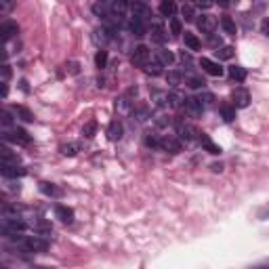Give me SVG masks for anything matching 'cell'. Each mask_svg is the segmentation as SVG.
<instances>
[{"label": "cell", "instance_id": "6da1fadb", "mask_svg": "<svg viewBox=\"0 0 269 269\" xmlns=\"http://www.w3.org/2000/svg\"><path fill=\"white\" fill-rule=\"evenodd\" d=\"M13 242L17 244V248L21 253H27V255H38V253H46L49 251V246H51V242L46 240L44 236H17Z\"/></svg>", "mask_w": 269, "mask_h": 269}, {"label": "cell", "instance_id": "7a4b0ae2", "mask_svg": "<svg viewBox=\"0 0 269 269\" xmlns=\"http://www.w3.org/2000/svg\"><path fill=\"white\" fill-rule=\"evenodd\" d=\"M27 227L30 225H27L21 217H2V221H0V232H2V236L6 240H15L17 236H21Z\"/></svg>", "mask_w": 269, "mask_h": 269}, {"label": "cell", "instance_id": "3957f363", "mask_svg": "<svg viewBox=\"0 0 269 269\" xmlns=\"http://www.w3.org/2000/svg\"><path fill=\"white\" fill-rule=\"evenodd\" d=\"M2 139L15 145H30L32 143V134L21 127H13V129H2Z\"/></svg>", "mask_w": 269, "mask_h": 269}, {"label": "cell", "instance_id": "277c9868", "mask_svg": "<svg viewBox=\"0 0 269 269\" xmlns=\"http://www.w3.org/2000/svg\"><path fill=\"white\" fill-rule=\"evenodd\" d=\"M175 129H177V137L181 139V141H185V143H194V141H198L200 139V133L202 131H198L194 124H189V122H185V120H177L175 122Z\"/></svg>", "mask_w": 269, "mask_h": 269}, {"label": "cell", "instance_id": "5b68a950", "mask_svg": "<svg viewBox=\"0 0 269 269\" xmlns=\"http://www.w3.org/2000/svg\"><path fill=\"white\" fill-rule=\"evenodd\" d=\"M149 59H151V51L145 44H137L131 53V63L134 67H143V70H145V67L149 65Z\"/></svg>", "mask_w": 269, "mask_h": 269}, {"label": "cell", "instance_id": "8992f818", "mask_svg": "<svg viewBox=\"0 0 269 269\" xmlns=\"http://www.w3.org/2000/svg\"><path fill=\"white\" fill-rule=\"evenodd\" d=\"M158 149L166 151V153H181V149H183V141H181L177 134H162Z\"/></svg>", "mask_w": 269, "mask_h": 269}, {"label": "cell", "instance_id": "52a82bcc", "mask_svg": "<svg viewBox=\"0 0 269 269\" xmlns=\"http://www.w3.org/2000/svg\"><path fill=\"white\" fill-rule=\"evenodd\" d=\"M232 105L236 110H244L251 105V93H248V89H244V86H236V89L232 91Z\"/></svg>", "mask_w": 269, "mask_h": 269}, {"label": "cell", "instance_id": "ba28073f", "mask_svg": "<svg viewBox=\"0 0 269 269\" xmlns=\"http://www.w3.org/2000/svg\"><path fill=\"white\" fill-rule=\"evenodd\" d=\"M116 30H112V27H105V25H101L99 30H95L93 32V40L97 42L101 49H105V44H110L112 40H116Z\"/></svg>", "mask_w": 269, "mask_h": 269}, {"label": "cell", "instance_id": "9c48e42d", "mask_svg": "<svg viewBox=\"0 0 269 269\" xmlns=\"http://www.w3.org/2000/svg\"><path fill=\"white\" fill-rule=\"evenodd\" d=\"M198 63L202 67V72H206L208 76H215V78H221V76L225 74V67L221 65L219 61H215V59H208V57H202Z\"/></svg>", "mask_w": 269, "mask_h": 269}, {"label": "cell", "instance_id": "30bf717a", "mask_svg": "<svg viewBox=\"0 0 269 269\" xmlns=\"http://www.w3.org/2000/svg\"><path fill=\"white\" fill-rule=\"evenodd\" d=\"M129 11H131V17L143 19L145 23L151 19V8H149L145 2H139V0H134V2H129Z\"/></svg>", "mask_w": 269, "mask_h": 269}, {"label": "cell", "instance_id": "8fae6325", "mask_svg": "<svg viewBox=\"0 0 269 269\" xmlns=\"http://www.w3.org/2000/svg\"><path fill=\"white\" fill-rule=\"evenodd\" d=\"M183 108H185V114L189 118H200L202 114H204V105L200 103L198 97H185Z\"/></svg>", "mask_w": 269, "mask_h": 269}, {"label": "cell", "instance_id": "7c38bea8", "mask_svg": "<svg viewBox=\"0 0 269 269\" xmlns=\"http://www.w3.org/2000/svg\"><path fill=\"white\" fill-rule=\"evenodd\" d=\"M127 30L133 34V36H137V38H143L147 34V23L143 21V19H137V17H129V21H127Z\"/></svg>", "mask_w": 269, "mask_h": 269}, {"label": "cell", "instance_id": "4fadbf2b", "mask_svg": "<svg viewBox=\"0 0 269 269\" xmlns=\"http://www.w3.org/2000/svg\"><path fill=\"white\" fill-rule=\"evenodd\" d=\"M149 36H151V42H156L160 46H164L166 40H168V32H166V27L162 25V23H151Z\"/></svg>", "mask_w": 269, "mask_h": 269}, {"label": "cell", "instance_id": "5bb4252c", "mask_svg": "<svg viewBox=\"0 0 269 269\" xmlns=\"http://www.w3.org/2000/svg\"><path fill=\"white\" fill-rule=\"evenodd\" d=\"M0 172H2L4 179H21L27 175V170L21 166V164H2V168H0Z\"/></svg>", "mask_w": 269, "mask_h": 269}, {"label": "cell", "instance_id": "9a60e30c", "mask_svg": "<svg viewBox=\"0 0 269 269\" xmlns=\"http://www.w3.org/2000/svg\"><path fill=\"white\" fill-rule=\"evenodd\" d=\"M200 19H198V27H200V32L202 34H206V36H210L215 32V27H217V19L213 17V15H198Z\"/></svg>", "mask_w": 269, "mask_h": 269}, {"label": "cell", "instance_id": "2e32d148", "mask_svg": "<svg viewBox=\"0 0 269 269\" xmlns=\"http://www.w3.org/2000/svg\"><path fill=\"white\" fill-rule=\"evenodd\" d=\"M0 34H2V40H11V38H15L19 34V25L17 21H11V19H6V21L0 23Z\"/></svg>", "mask_w": 269, "mask_h": 269}, {"label": "cell", "instance_id": "e0dca14e", "mask_svg": "<svg viewBox=\"0 0 269 269\" xmlns=\"http://www.w3.org/2000/svg\"><path fill=\"white\" fill-rule=\"evenodd\" d=\"M38 189L49 198H63V189L55 183H49V181H40V183H38Z\"/></svg>", "mask_w": 269, "mask_h": 269}, {"label": "cell", "instance_id": "ac0fdd59", "mask_svg": "<svg viewBox=\"0 0 269 269\" xmlns=\"http://www.w3.org/2000/svg\"><path fill=\"white\" fill-rule=\"evenodd\" d=\"M55 217L61 221V223H74V208L65 206V204H57L55 206Z\"/></svg>", "mask_w": 269, "mask_h": 269}, {"label": "cell", "instance_id": "d6986e66", "mask_svg": "<svg viewBox=\"0 0 269 269\" xmlns=\"http://www.w3.org/2000/svg\"><path fill=\"white\" fill-rule=\"evenodd\" d=\"M198 143H200V145H202V147H204V151H208V153H213V156H219V153H221V147L217 145V143H215L213 139H210V137H208V134H206V133H200V139H198Z\"/></svg>", "mask_w": 269, "mask_h": 269}, {"label": "cell", "instance_id": "ffe728a7", "mask_svg": "<svg viewBox=\"0 0 269 269\" xmlns=\"http://www.w3.org/2000/svg\"><path fill=\"white\" fill-rule=\"evenodd\" d=\"M32 229H34V234H38V236H44V238L53 234V225H51L46 219H36L34 223H32Z\"/></svg>", "mask_w": 269, "mask_h": 269}, {"label": "cell", "instance_id": "44dd1931", "mask_svg": "<svg viewBox=\"0 0 269 269\" xmlns=\"http://www.w3.org/2000/svg\"><path fill=\"white\" fill-rule=\"evenodd\" d=\"M122 134H124V127H122V122L116 118V120H112L110 122V127H108V139L110 141H120L122 139Z\"/></svg>", "mask_w": 269, "mask_h": 269}, {"label": "cell", "instance_id": "7402d4cb", "mask_svg": "<svg viewBox=\"0 0 269 269\" xmlns=\"http://www.w3.org/2000/svg\"><path fill=\"white\" fill-rule=\"evenodd\" d=\"M158 11L162 17H166V19H172V17H177V11H179V6L172 2V0H162L160 6H158Z\"/></svg>", "mask_w": 269, "mask_h": 269}, {"label": "cell", "instance_id": "603a6c76", "mask_svg": "<svg viewBox=\"0 0 269 269\" xmlns=\"http://www.w3.org/2000/svg\"><path fill=\"white\" fill-rule=\"evenodd\" d=\"M175 53L172 51H168V49H160V51H156V61L162 65V67H170L172 63H175Z\"/></svg>", "mask_w": 269, "mask_h": 269}, {"label": "cell", "instance_id": "cb8c5ba5", "mask_svg": "<svg viewBox=\"0 0 269 269\" xmlns=\"http://www.w3.org/2000/svg\"><path fill=\"white\" fill-rule=\"evenodd\" d=\"M91 11L95 13V17H99V19H108L110 17V0H99V2H95L91 6Z\"/></svg>", "mask_w": 269, "mask_h": 269}, {"label": "cell", "instance_id": "d4e9b609", "mask_svg": "<svg viewBox=\"0 0 269 269\" xmlns=\"http://www.w3.org/2000/svg\"><path fill=\"white\" fill-rule=\"evenodd\" d=\"M227 76H229V80H234V82H244L248 72L242 65H232V67H227Z\"/></svg>", "mask_w": 269, "mask_h": 269}, {"label": "cell", "instance_id": "484cf974", "mask_svg": "<svg viewBox=\"0 0 269 269\" xmlns=\"http://www.w3.org/2000/svg\"><path fill=\"white\" fill-rule=\"evenodd\" d=\"M219 114H221V118H223L225 122H234L236 120V108L229 101H223L219 105Z\"/></svg>", "mask_w": 269, "mask_h": 269}, {"label": "cell", "instance_id": "4316f807", "mask_svg": "<svg viewBox=\"0 0 269 269\" xmlns=\"http://www.w3.org/2000/svg\"><path fill=\"white\" fill-rule=\"evenodd\" d=\"M185 84L189 86V89H194V91H204L206 89V80L202 78V76H198V74H187L185 76Z\"/></svg>", "mask_w": 269, "mask_h": 269}, {"label": "cell", "instance_id": "83f0119b", "mask_svg": "<svg viewBox=\"0 0 269 269\" xmlns=\"http://www.w3.org/2000/svg\"><path fill=\"white\" fill-rule=\"evenodd\" d=\"M219 23H221V27H223L225 34H229V36H236L238 34V25H236V21L229 15H221Z\"/></svg>", "mask_w": 269, "mask_h": 269}, {"label": "cell", "instance_id": "f1b7e54d", "mask_svg": "<svg viewBox=\"0 0 269 269\" xmlns=\"http://www.w3.org/2000/svg\"><path fill=\"white\" fill-rule=\"evenodd\" d=\"M11 112L15 114V118L23 120V122H34V114L25 108V105H13Z\"/></svg>", "mask_w": 269, "mask_h": 269}, {"label": "cell", "instance_id": "f546056e", "mask_svg": "<svg viewBox=\"0 0 269 269\" xmlns=\"http://www.w3.org/2000/svg\"><path fill=\"white\" fill-rule=\"evenodd\" d=\"M183 40H185V46L191 51V53H198L202 49V42H200V38L196 34H191V32H185L183 34Z\"/></svg>", "mask_w": 269, "mask_h": 269}, {"label": "cell", "instance_id": "4dcf8cb0", "mask_svg": "<svg viewBox=\"0 0 269 269\" xmlns=\"http://www.w3.org/2000/svg\"><path fill=\"white\" fill-rule=\"evenodd\" d=\"M183 103H185V95L181 91L172 89L168 93V108H183Z\"/></svg>", "mask_w": 269, "mask_h": 269}, {"label": "cell", "instance_id": "1f68e13d", "mask_svg": "<svg viewBox=\"0 0 269 269\" xmlns=\"http://www.w3.org/2000/svg\"><path fill=\"white\" fill-rule=\"evenodd\" d=\"M2 164H21V158H19L17 151L2 147Z\"/></svg>", "mask_w": 269, "mask_h": 269}, {"label": "cell", "instance_id": "d6a6232c", "mask_svg": "<svg viewBox=\"0 0 269 269\" xmlns=\"http://www.w3.org/2000/svg\"><path fill=\"white\" fill-rule=\"evenodd\" d=\"M166 82H168V86H172V89H177V86L183 82V72H179V70H168Z\"/></svg>", "mask_w": 269, "mask_h": 269}, {"label": "cell", "instance_id": "836d02e7", "mask_svg": "<svg viewBox=\"0 0 269 269\" xmlns=\"http://www.w3.org/2000/svg\"><path fill=\"white\" fill-rule=\"evenodd\" d=\"M108 59H110L108 51H105V49H99L97 55H95V67H97V70H105V67H108Z\"/></svg>", "mask_w": 269, "mask_h": 269}, {"label": "cell", "instance_id": "e575fe53", "mask_svg": "<svg viewBox=\"0 0 269 269\" xmlns=\"http://www.w3.org/2000/svg\"><path fill=\"white\" fill-rule=\"evenodd\" d=\"M133 116L137 118L139 122H145V120L151 118V114H149V108H147V105H139V108H134V110H133Z\"/></svg>", "mask_w": 269, "mask_h": 269}, {"label": "cell", "instance_id": "d590c367", "mask_svg": "<svg viewBox=\"0 0 269 269\" xmlns=\"http://www.w3.org/2000/svg\"><path fill=\"white\" fill-rule=\"evenodd\" d=\"M13 116H15V114H13L11 110H2V118H0V122H2V129H13V127H17Z\"/></svg>", "mask_w": 269, "mask_h": 269}, {"label": "cell", "instance_id": "8d00e7d4", "mask_svg": "<svg viewBox=\"0 0 269 269\" xmlns=\"http://www.w3.org/2000/svg\"><path fill=\"white\" fill-rule=\"evenodd\" d=\"M168 25H170V34L172 36H181V34H183V21H181L179 17L168 19Z\"/></svg>", "mask_w": 269, "mask_h": 269}, {"label": "cell", "instance_id": "74e56055", "mask_svg": "<svg viewBox=\"0 0 269 269\" xmlns=\"http://www.w3.org/2000/svg\"><path fill=\"white\" fill-rule=\"evenodd\" d=\"M215 57L221 61H227V59H232L234 57V46H221V49L215 51Z\"/></svg>", "mask_w": 269, "mask_h": 269}, {"label": "cell", "instance_id": "f35d334b", "mask_svg": "<svg viewBox=\"0 0 269 269\" xmlns=\"http://www.w3.org/2000/svg\"><path fill=\"white\" fill-rule=\"evenodd\" d=\"M160 137L162 134H156V133H145V145L151 147V149H158L160 147Z\"/></svg>", "mask_w": 269, "mask_h": 269}, {"label": "cell", "instance_id": "ab89813d", "mask_svg": "<svg viewBox=\"0 0 269 269\" xmlns=\"http://www.w3.org/2000/svg\"><path fill=\"white\" fill-rule=\"evenodd\" d=\"M95 133H97V122L91 120V122H86L84 127H82V134L86 139H93L95 137Z\"/></svg>", "mask_w": 269, "mask_h": 269}, {"label": "cell", "instance_id": "60d3db41", "mask_svg": "<svg viewBox=\"0 0 269 269\" xmlns=\"http://www.w3.org/2000/svg\"><path fill=\"white\" fill-rule=\"evenodd\" d=\"M181 15L185 17V21H194V19L198 17L196 11H194V4H183L181 6Z\"/></svg>", "mask_w": 269, "mask_h": 269}, {"label": "cell", "instance_id": "b9f144b4", "mask_svg": "<svg viewBox=\"0 0 269 269\" xmlns=\"http://www.w3.org/2000/svg\"><path fill=\"white\" fill-rule=\"evenodd\" d=\"M198 99H200L202 105H204V110H206V108H213V105H215V95H213V93H206V91H204Z\"/></svg>", "mask_w": 269, "mask_h": 269}, {"label": "cell", "instance_id": "7bdbcfd3", "mask_svg": "<svg viewBox=\"0 0 269 269\" xmlns=\"http://www.w3.org/2000/svg\"><path fill=\"white\" fill-rule=\"evenodd\" d=\"M78 151H80L78 143H67V145H61V153H63V156H76Z\"/></svg>", "mask_w": 269, "mask_h": 269}, {"label": "cell", "instance_id": "ee69618b", "mask_svg": "<svg viewBox=\"0 0 269 269\" xmlns=\"http://www.w3.org/2000/svg\"><path fill=\"white\" fill-rule=\"evenodd\" d=\"M257 219L259 221H269V202H265V204L257 210Z\"/></svg>", "mask_w": 269, "mask_h": 269}, {"label": "cell", "instance_id": "f6af8a7d", "mask_svg": "<svg viewBox=\"0 0 269 269\" xmlns=\"http://www.w3.org/2000/svg\"><path fill=\"white\" fill-rule=\"evenodd\" d=\"M145 72H147L149 76H160V74H162V65H160L158 61H153V63H149V65L145 67Z\"/></svg>", "mask_w": 269, "mask_h": 269}, {"label": "cell", "instance_id": "bcb514c9", "mask_svg": "<svg viewBox=\"0 0 269 269\" xmlns=\"http://www.w3.org/2000/svg\"><path fill=\"white\" fill-rule=\"evenodd\" d=\"M11 65H8V63H4L2 65V70H0V76H2V82H6L8 84V80H11Z\"/></svg>", "mask_w": 269, "mask_h": 269}, {"label": "cell", "instance_id": "7dc6e473", "mask_svg": "<svg viewBox=\"0 0 269 269\" xmlns=\"http://www.w3.org/2000/svg\"><path fill=\"white\" fill-rule=\"evenodd\" d=\"M179 59H181V63H183V67L187 65V70H191V55H189V53L181 51V53H179Z\"/></svg>", "mask_w": 269, "mask_h": 269}, {"label": "cell", "instance_id": "c3c4849f", "mask_svg": "<svg viewBox=\"0 0 269 269\" xmlns=\"http://www.w3.org/2000/svg\"><path fill=\"white\" fill-rule=\"evenodd\" d=\"M261 32H263V36L269 38V17H265L263 21H261Z\"/></svg>", "mask_w": 269, "mask_h": 269}, {"label": "cell", "instance_id": "681fc988", "mask_svg": "<svg viewBox=\"0 0 269 269\" xmlns=\"http://www.w3.org/2000/svg\"><path fill=\"white\" fill-rule=\"evenodd\" d=\"M156 124H158L160 129H162V127H168V124H170V118H166V116H158Z\"/></svg>", "mask_w": 269, "mask_h": 269}, {"label": "cell", "instance_id": "f907efd6", "mask_svg": "<svg viewBox=\"0 0 269 269\" xmlns=\"http://www.w3.org/2000/svg\"><path fill=\"white\" fill-rule=\"evenodd\" d=\"M210 168H213L215 172H221V170H223V164H221V162H215V164L210 166Z\"/></svg>", "mask_w": 269, "mask_h": 269}, {"label": "cell", "instance_id": "816d5d0a", "mask_svg": "<svg viewBox=\"0 0 269 269\" xmlns=\"http://www.w3.org/2000/svg\"><path fill=\"white\" fill-rule=\"evenodd\" d=\"M196 6H198V8H210V6H213V4H210V2H198Z\"/></svg>", "mask_w": 269, "mask_h": 269}, {"label": "cell", "instance_id": "f5cc1de1", "mask_svg": "<svg viewBox=\"0 0 269 269\" xmlns=\"http://www.w3.org/2000/svg\"><path fill=\"white\" fill-rule=\"evenodd\" d=\"M32 269H55V267H46V265H34Z\"/></svg>", "mask_w": 269, "mask_h": 269}, {"label": "cell", "instance_id": "db71d44e", "mask_svg": "<svg viewBox=\"0 0 269 269\" xmlns=\"http://www.w3.org/2000/svg\"><path fill=\"white\" fill-rule=\"evenodd\" d=\"M248 269H269V265H257V267H248Z\"/></svg>", "mask_w": 269, "mask_h": 269}, {"label": "cell", "instance_id": "11a10c76", "mask_svg": "<svg viewBox=\"0 0 269 269\" xmlns=\"http://www.w3.org/2000/svg\"><path fill=\"white\" fill-rule=\"evenodd\" d=\"M2 269H8V267H2Z\"/></svg>", "mask_w": 269, "mask_h": 269}]
</instances>
